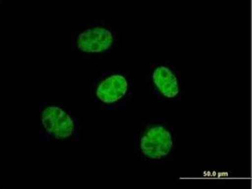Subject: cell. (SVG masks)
<instances>
[{"label": "cell", "mask_w": 252, "mask_h": 189, "mask_svg": "<svg viewBox=\"0 0 252 189\" xmlns=\"http://www.w3.org/2000/svg\"><path fill=\"white\" fill-rule=\"evenodd\" d=\"M35 119L38 137L47 143L73 144L80 137L81 118L70 103L41 100L35 107Z\"/></svg>", "instance_id": "1"}, {"label": "cell", "mask_w": 252, "mask_h": 189, "mask_svg": "<svg viewBox=\"0 0 252 189\" xmlns=\"http://www.w3.org/2000/svg\"><path fill=\"white\" fill-rule=\"evenodd\" d=\"M178 138L177 128L172 121L144 122L133 139V150L142 161H167L174 158Z\"/></svg>", "instance_id": "2"}, {"label": "cell", "mask_w": 252, "mask_h": 189, "mask_svg": "<svg viewBox=\"0 0 252 189\" xmlns=\"http://www.w3.org/2000/svg\"><path fill=\"white\" fill-rule=\"evenodd\" d=\"M113 26L103 20L84 24L73 31L69 45L82 58L91 61H107L117 45Z\"/></svg>", "instance_id": "3"}, {"label": "cell", "mask_w": 252, "mask_h": 189, "mask_svg": "<svg viewBox=\"0 0 252 189\" xmlns=\"http://www.w3.org/2000/svg\"><path fill=\"white\" fill-rule=\"evenodd\" d=\"M130 74L124 70L108 71L92 82L91 101L102 110L120 111L131 97Z\"/></svg>", "instance_id": "4"}, {"label": "cell", "mask_w": 252, "mask_h": 189, "mask_svg": "<svg viewBox=\"0 0 252 189\" xmlns=\"http://www.w3.org/2000/svg\"><path fill=\"white\" fill-rule=\"evenodd\" d=\"M149 88L161 103L175 105L185 96V81L178 68L169 61H155L148 73Z\"/></svg>", "instance_id": "5"}]
</instances>
